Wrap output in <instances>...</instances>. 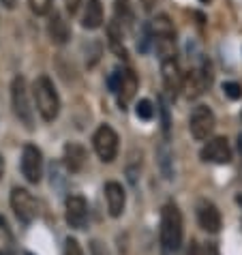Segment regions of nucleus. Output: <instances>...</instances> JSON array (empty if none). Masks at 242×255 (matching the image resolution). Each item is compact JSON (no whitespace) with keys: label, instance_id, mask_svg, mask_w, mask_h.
<instances>
[{"label":"nucleus","instance_id":"7","mask_svg":"<svg viewBox=\"0 0 242 255\" xmlns=\"http://www.w3.org/2000/svg\"><path fill=\"white\" fill-rule=\"evenodd\" d=\"M215 125H217V118L208 105H197L193 110V114H191V120H189L191 135H193L197 141L208 139V135L215 131Z\"/></svg>","mask_w":242,"mask_h":255},{"label":"nucleus","instance_id":"28","mask_svg":"<svg viewBox=\"0 0 242 255\" xmlns=\"http://www.w3.org/2000/svg\"><path fill=\"white\" fill-rule=\"evenodd\" d=\"M159 103H161V116H163V133H165V137L169 135V112L165 108V101H163V97L159 99Z\"/></svg>","mask_w":242,"mask_h":255},{"label":"nucleus","instance_id":"34","mask_svg":"<svg viewBox=\"0 0 242 255\" xmlns=\"http://www.w3.org/2000/svg\"><path fill=\"white\" fill-rule=\"evenodd\" d=\"M154 2H156V0H141V4H144V9H146V11H150Z\"/></svg>","mask_w":242,"mask_h":255},{"label":"nucleus","instance_id":"10","mask_svg":"<svg viewBox=\"0 0 242 255\" xmlns=\"http://www.w3.org/2000/svg\"><path fill=\"white\" fill-rule=\"evenodd\" d=\"M67 223L73 230H84L88 221V204L82 195H69L67 197Z\"/></svg>","mask_w":242,"mask_h":255},{"label":"nucleus","instance_id":"29","mask_svg":"<svg viewBox=\"0 0 242 255\" xmlns=\"http://www.w3.org/2000/svg\"><path fill=\"white\" fill-rule=\"evenodd\" d=\"M90 251H92V255H108L105 247L99 243V240H92V243H90Z\"/></svg>","mask_w":242,"mask_h":255},{"label":"nucleus","instance_id":"17","mask_svg":"<svg viewBox=\"0 0 242 255\" xmlns=\"http://www.w3.org/2000/svg\"><path fill=\"white\" fill-rule=\"evenodd\" d=\"M101 24H103V4H101V0H88L86 11H84L82 26L88 28V30H97Z\"/></svg>","mask_w":242,"mask_h":255},{"label":"nucleus","instance_id":"1","mask_svg":"<svg viewBox=\"0 0 242 255\" xmlns=\"http://www.w3.org/2000/svg\"><path fill=\"white\" fill-rule=\"evenodd\" d=\"M161 247L165 253H176L182 245L184 236V223H182V212L176 204H165L161 210Z\"/></svg>","mask_w":242,"mask_h":255},{"label":"nucleus","instance_id":"15","mask_svg":"<svg viewBox=\"0 0 242 255\" xmlns=\"http://www.w3.org/2000/svg\"><path fill=\"white\" fill-rule=\"evenodd\" d=\"M137 93V75L133 73L131 69H124L122 71V84H120V90H118V105L120 108H126L131 103V99Z\"/></svg>","mask_w":242,"mask_h":255},{"label":"nucleus","instance_id":"11","mask_svg":"<svg viewBox=\"0 0 242 255\" xmlns=\"http://www.w3.org/2000/svg\"><path fill=\"white\" fill-rule=\"evenodd\" d=\"M161 73H163V84H165L167 95L172 99H176L178 93L182 90V84H184V77L180 73V65H178V60L176 58L161 60Z\"/></svg>","mask_w":242,"mask_h":255},{"label":"nucleus","instance_id":"21","mask_svg":"<svg viewBox=\"0 0 242 255\" xmlns=\"http://www.w3.org/2000/svg\"><path fill=\"white\" fill-rule=\"evenodd\" d=\"M152 30H154V37H174V26L169 22V17L163 15V13L154 17Z\"/></svg>","mask_w":242,"mask_h":255},{"label":"nucleus","instance_id":"14","mask_svg":"<svg viewBox=\"0 0 242 255\" xmlns=\"http://www.w3.org/2000/svg\"><path fill=\"white\" fill-rule=\"evenodd\" d=\"M88 154H86V148L77 141H69L65 146V165L69 167V172H82L84 169V163H86Z\"/></svg>","mask_w":242,"mask_h":255},{"label":"nucleus","instance_id":"39","mask_svg":"<svg viewBox=\"0 0 242 255\" xmlns=\"http://www.w3.org/2000/svg\"><path fill=\"white\" fill-rule=\"evenodd\" d=\"M26 255H32V253H26Z\"/></svg>","mask_w":242,"mask_h":255},{"label":"nucleus","instance_id":"33","mask_svg":"<svg viewBox=\"0 0 242 255\" xmlns=\"http://www.w3.org/2000/svg\"><path fill=\"white\" fill-rule=\"evenodd\" d=\"M0 2H2L4 9H13V6L17 4V0H0Z\"/></svg>","mask_w":242,"mask_h":255},{"label":"nucleus","instance_id":"4","mask_svg":"<svg viewBox=\"0 0 242 255\" xmlns=\"http://www.w3.org/2000/svg\"><path fill=\"white\" fill-rule=\"evenodd\" d=\"M92 146H95V152L99 154V159L103 163H112L118 154V133L112 129L110 125H101L95 131V137H92Z\"/></svg>","mask_w":242,"mask_h":255},{"label":"nucleus","instance_id":"20","mask_svg":"<svg viewBox=\"0 0 242 255\" xmlns=\"http://www.w3.org/2000/svg\"><path fill=\"white\" fill-rule=\"evenodd\" d=\"M108 37H110V47L120 56V58H124V56H126V49H124V45H122V37H120V32H118V24H116V22H112V24L108 26Z\"/></svg>","mask_w":242,"mask_h":255},{"label":"nucleus","instance_id":"16","mask_svg":"<svg viewBox=\"0 0 242 255\" xmlns=\"http://www.w3.org/2000/svg\"><path fill=\"white\" fill-rule=\"evenodd\" d=\"M47 32H49V39H52L56 45H65L69 41V26H67L65 17H62L58 11H54V15L49 17Z\"/></svg>","mask_w":242,"mask_h":255},{"label":"nucleus","instance_id":"13","mask_svg":"<svg viewBox=\"0 0 242 255\" xmlns=\"http://www.w3.org/2000/svg\"><path fill=\"white\" fill-rule=\"evenodd\" d=\"M105 200H108V210L110 215L116 219L124 212V204H126V195H124V189L120 182L116 180H110L105 185Z\"/></svg>","mask_w":242,"mask_h":255},{"label":"nucleus","instance_id":"35","mask_svg":"<svg viewBox=\"0 0 242 255\" xmlns=\"http://www.w3.org/2000/svg\"><path fill=\"white\" fill-rule=\"evenodd\" d=\"M238 150H240V157H242V135H238Z\"/></svg>","mask_w":242,"mask_h":255},{"label":"nucleus","instance_id":"18","mask_svg":"<svg viewBox=\"0 0 242 255\" xmlns=\"http://www.w3.org/2000/svg\"><path fill=\"white\" fill-rule=\"evenodd\" d=\"M0 255H15V240L2 217H0Z\"/></svg>","mask_w":242,"mask_h":255},{"label":"nucleus","instance_id":"37","mask_svg":"<svg viewBox=\"0 0 242 255\" xmlns=\"http://www.w3.org/2000/svg\"><path fill=\"white\" fill-rule=\"evenodd\" d=\"M236 204H238V206L242 208V195H236Z\"/></svg>","mask_w":242,"mask_h":255},{"label":"nucleus","instance_id":"5","mask_svg":"<svg viewBox=\"0 0 242 255\" xmlns=\"http://www.w3.org/2000/svg\"><path fill=\"white\" fill-rule=\"evenodd\" d=\"M11 208L15 212V217L22 223H32L37 217V200L32 197L30 191H26L22 187H15L11 191Z\"/></svg>","mask_w":242,"mask_h":255},{"label":"nucleus","instance_id":"12","mask_svg":"<svg viewBox=\"0 0 242 255\" xmlns=\"http://www.w3.org/2000/svg\"><path fill=\"white\" fill-rule=\"evenodd\" d=\"M197 221H199V228L210 232V234H217L221 230V212L215 204L210 202H199L197 206Z\"/></svg>","mask_w":242,"mask_h":255},{"label":"nucleus","instance_id":"19","mask_svg":"<svg viewBox=\"0 0 242 255\" xmlns=\"http://www.w3.org/2000/svg\"><path fill=\"white\" fill-rule=\"evenodd\" d=\"M156 161H159V167L165 178H172V150H169L167 144H161L156 148Z\"/></svg>","mask_w":242,"mask_h":255},{"label":"nucleus","instance_id":"30","mask_svg":"<svg viewBox=\"0 0 242 255\" xmlns=\"http://www.w3.org/2000/svg\"><path fill=\"white\" fill-rule=\"evenodd\" d=\"M67 2V9L71 11V13H75L77 9H80V4H82V0H65Z\"/></svg>","mask_w":242,"mask_h":255},{"label":"nucleus","instance_id":"25","mask_svg":"<svg viewBox=\"0 0 242 255\" xmlns=\"http://www.w3.org/2000/svg\"><path fill=\"white\" fill-rule=\"evenodd\" d=\"M30 9L37 13V15H45L52 9V0H30Z\"/></svg>","mask_w":242,"mask_h":255},{"label":"nucleus","instance_id":"31","mask_svg":"<svg viewBox=\"0 0 242 255\" xmlns=\"http://www.w3.org/2000/svg\"><path fill=\"white\" fill-rule=\"evenodd\" d=\"M204 255H219V249H217V245H206L204 249H202Z\"/></svg>","mask_w":242,"mask_h":255},{"label":"nucleus","instance_id":"38","mask_svg":"<svg viewBox=\"0 0 242 255\" xmlns=\"http://www.w3.org/2000/svg\"><path fill=\"white\" fill-rule=\"evenodd\" d=\"M202 2H208V0H202Z\"/></svg>","mask_w":242,"mask_h":255},{"label":"nucleus","instance_id":"32","mask_svg":"<svg viewBox=\"0 0 242 255\" xmlns=\"http://www.w3.org/2000/svg\"><path fill=\"white\" fill-rule=\"evenodd\" d=\"M189 255H204V253H202V247H199L197 243H191V249H189Z\"/></svg>","mask_w":242,"mask_h":255},{"label":"nucleus","instance_id":"6","mask_svg":"<svg viewBox=\"0 0 242 255\" xmlns=\"http://www.w3.org/2000/svg\"><path fill=\"white\" fill-rule=\"evenodd\" d=\"M22 174L30 185H39L43 178V154L34 144H26L22 150Z\"/></svg>","mask_w":242,"mask_h":255},{"label":"nucleus","instance_id":"27","mask_svg":"<svg viewBox=\"0 0 242 255\" xmlns=\"http://www.w3.org/2000/svg\"><path fill=\"white\" fill-rule=\"evenodd\" d=\"M65 255H84L80 243H77L75 238H67L65 243Z\"/></svg>","mask_w":242,"mask_h":255},{"label":"nucleus","instance_id":"26","mask_svg":"<svg viewBox=\"0 0 242 255\" xmlns=\"http://www.w3.org/2000/svg\"><path fill=\"white\" fill-rule=\"evenodd\" d=\"M120 84H122V71H114V73L110 75V80H108V86H110V90H112V93L114 95H116L118 93V90H120Z\"/></svg>","mask_w":242,"mask_h":255},{"label":"nucleus","instance_id":"3","mask_svg":"<svg viewBox=\"0 0 242 255\" xmlns=\"http://www.w3.org/2000/svg\"><path fill=\"white\" fill-rule=\"evenodd\" d=\"M11 99H13V110H15V116L22 120V125L26 127V129H34V112L30 108V101H28V88H26V80L22 75L13 77Z\"/></svg>","mask_w":242,"mask_h":255},{"label":"nucleus","instance_id":"2","mask_svg":"<svg viewBox=\"0 0 242 255\" xmlns=\"http://www.w3.org/2000/svg\"><path fill=\"white\" fill-rule=\"evenodd\" d=\"M34 101H37V110L41 118L45 120V123H52L56 120L60 112V99H58V93H56L54 88V82L49 80L47 75H39L37 80H34Z\"/></svg>","mask_w":242,"mask_h":255},{"label":"nucleus","instance_id":"9","mask_svg":"<svg viewBox=\"0 0 242 255\" xmlns=\"http://www.w3.org/2000/svg\"><path fill=\"white\" fill-rule=\"evenodd\" d=\"M199 157L206 163H217V165H227L232 161V146L227 137H215L202 148Z\"/></svg>","mask_w":242,"mask_h":255},{"label":"nucleus","instance_id":"23","mask_svg":"<svg viewBox=\"0 0 242 255\" xmlns=\"http://www.w3.org/2000/svg\"><path fill=\"white\" fill-rule=\"evenodd\" d=\"M135 114H137V118H141V120H150V118L154 116L152 103L148 101V99H141V101L135 105Z\"/></svg>","mask_w":242,"mask_h":255},{"label":"nucleus","instance_id":"24","mask_svg":"<svg viewBox=\"0 0 242 255\" xmlns=\"http://www.w3.org/2000/svg\"><path fill=\"white\" fill-rule=\"evenodd\" d=\"M223 93L227 99H232V101H238V99L242 97V86L236 82H225L223 84Z\"/></svg>","mask_w":242,"mask_h":255},{"label":"nucleus","instance_id":"22","mask_svg":"<svg viewBox=\"0 0 242 255\" xmlns=\"http://www.w3.org/2000/svg\"><path fill=\"white\" fill-rule=\"evenodd\" d=\"M116 22L131 26L133 24V9L129 0H116Z\"/></svg>","mask_w":242,"mask_h":255},{"label":"nucleus","instance_id":"36","mask_svg":"<svg viewBox=\"0 0 242 255\" xmlns=\"http://www.w3.org/2000/svg\"><path fill=\"white\" fill-rule=\"evenodd\" d=\"M2 172H4V161H2V157H0V176H2Z\"/></svg>","mask_w":242,"mask_h":255},{"label":"nucleus","instance_id":"8","mask_svg":"<svg viewBox=\"0 0 242 255\" xmlns=\"http://www.w3.org/2000/svg\"><path fill=\"white\" fill-rule=\"evenodd\" d=\"M210 84H212L210 65H208V62H204L202 69L189 71V75H187V80H184L182 88L187 90V97L189 99H197V97H202L206 90L210 88Z\"/></svg>","mask_w":242,"mask_h":255}]
</instances>
